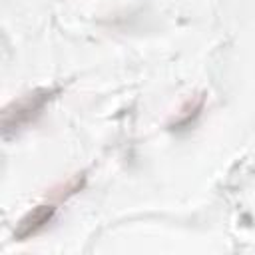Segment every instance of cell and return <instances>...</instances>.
<instances>
[{"mask_svg": "<svg viewBox=\"0 0 255 255\" xmlns=\"http://www.w3.org/2000/svg\"><path fill=\"white\" fill-rule=\"evenodd\" d=\"M48 100H50V94L48 92H40V94L24 96L22 100L14 102L4 112V131L8 133V129H16L22 124H28L30 120H34L42 112V108H44V104Z\"/></svg>", "mask_w": 255, "mask_h": 255, "instance_id": "cell-1", "label": "cell"}, {"mask_svg": "<svg viewBox=\"0 0 255 255\" xmlns=\"http://www.w3.org/2000/svg\"><path fill=\"white\" fill-rule=\"evenodd\" d=\"M54 205L52 203H44V205H38L34 211H30L22 221H20V225H18V229H16V237L18 239H28L30 235H34V233H38L50 219H52V215H54Z\"/></svg>", "mask_w": 255, "mask_h": 255, "instance_id": "cell-2", "label": "cell"}]
</instances>
